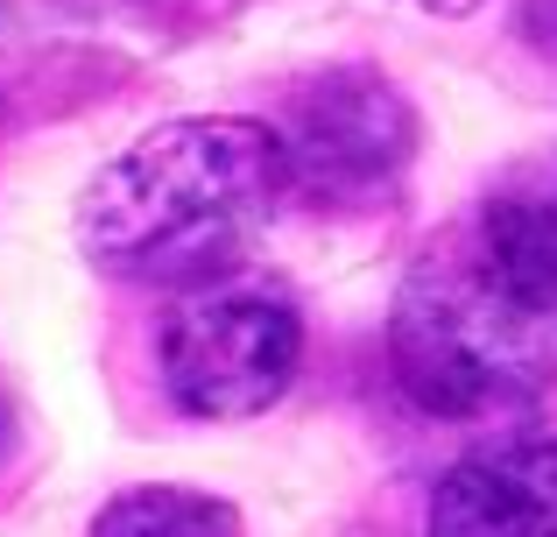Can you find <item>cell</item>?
<instances>
[{
	"instance_id": "cell-1",
	"label": "cell",
	"mask_w": 557,
	"mask_h": 537,
	"mask_svg": "<svg viewBox=\"0 0 557 537\" xmlns=\"http://www.w3.org/2000/svg\"><path fill=\"white\" fill-rule=\"evenodd\" d=\"M395 389L437 425L522 417L557 389V178L466 206L388 304Z\"/></svg>"
},
{
	"instance_id": "cell-2",
	"label": "cell",
	"mask_w": 557,
	"mask_h": 537,
	"mask_svg": "<svg viewBox=\"0 0 557 537\" xmlns=\"http://www.w3.org/2000/svg\"><path fill=\"white\" fill-rule=\"evenodd\" d=\"M283 198L289 156L275 121L184 113L99 163V178L78 192L71 234L107 283L190 297L219 276H240Z\"/></svg>"
},
{
	"instance_id": "cell-3",
	"label": "cell",
	"mask_w": 557,
	"mask_h": 537,
	"mask_svg": "<svg viewBox=\"0 0 557 537\" xmlns=\"http://www.w3.org/2000/svg\"><path fill=\"white\" fill-rule=\"evenodd\" d=\"M163 396L198 425H247L275 411L304 368V304L261 276L190 290L156 340Z\"/></svg>"
},
{
	"instance_id": "cell-4",
	"label": "cell",
	"mask_w": 557,
	"mask_h": 537,
	"mask_svg": "<svg viewBox=\"0 0 557 537\" xmlns=\"http://www.w3.org/2000/svg\"><path fill=\"white\" fill-rule=\"evenodd\" d=\"M275 135L289 156V198H304L311 212H332V220H360V212H381L403 198L423 121L388 71L332 64L289 85Z\"/></svg>"
},
{
	"instance_id": "cell-5",
	"label": "cell",
	"mask_w": 557,
	"mask_h": 537,
	"mask_svg": "<svg viewBox=\"0 0 557 537\" xmlns=\"http://www.w3.org/2000/svg\"><path fill=\"white\" fill-rule=\"evenodd\" d=\"M423 537H557V431H508L459 453L431 488Z\"/></svg>"
},
{
	"instance_id": "cell-6",
	"label": "cell",
	"mask_w": 557,
	"mask_h": 537,
	"mask_svg": "<svg viewBox=\"0 0 557 537\" xmlns=\"http://www.w3.org/2000/svg\"><path fill=\"white\" fill-rule=\"evenodd\" d=\"M85 537H247V516L212 488L149 481V488H121V496L99 502Z\"/></svg>"
},
{
	"instance_id": "cell-7",
	"label": "cell",
	"mask_w": 557,
	"mask_h": 537,
	"mask_svg": "<svg viewBox=\"0 0 557 537\" xmlns=\"http://www.w3.org/2000/svg\"><path fill=\"white\" fill-rule=\"evenodd\" d=\"M417 14H437V22H466V14H480V0H409Z\"/></svg>"
},
{
	"instance_id": "cell-8",
	"label": "cell",
	"mask_w": 557,
	"mask_h": 537,
	"mask_svg": "<svg viewBox=\"0 0 557 537\" xmlns=\"http://www.w3.org/2000/svg\"><path fill=\"white\" fill-rule=\"evenodd\" d=\"M8 453H14V396L0 382V467H8Z\"/></svg>"
}]
</instances>
